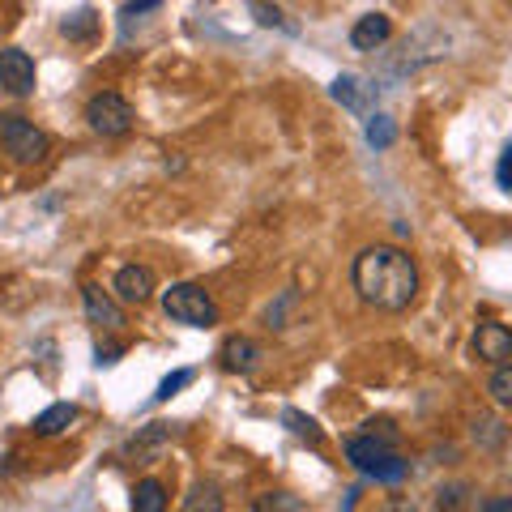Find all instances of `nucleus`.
Returning <instances> with one entry per match:
<instances>
[{
	"instance_id": "obj_1",
	"label": "nucleus",
	"mask_w": 512,
	"mask_h": 512,
	"mask_svg": "<svg viewBox=\"0 0 512 512\" xmlns=\"http://www.w3.org/2000/svg\"><path fill=\"white\" fill-rule=\"evenodd\" d=\"M350 286L359 291L367 308L380 312H406L419 299V265L397 244H372L350 265Z\"/></svg>"
},
{
	"instance_id": "obj_2",
	"label": "nucleus",
	"mask_w": 512,
	"mask_h": 512,
	"mask_svg": "<svg viewBox=\"0 0 512 512\" xmlns=\"http://www.w3.org/2000/svg\"><path fill=\"white\" fill-rule=\"evenodd\" d=\"M163 312L175 320V325H188V329H210L222 316L214 295L197 282H171L163 291Z\"/></svg>"
},
{
	"instance_id": "obj_3",
	"label": "nucleus",
	"mask_w": 512,
	"mask_h": 512,
	"mask_svg": "<svg viewBox=\"0 0 512 512\" xmlns=\"http://www.w3.org/2000/svg\"><path fill=\"white\" fill-rule=\"evenodd\" d=\"M0 146H5V154L18 167H35L52 154V137H47L43 128H35V120L9 111V116H0Z\"/></svg>"
},
{
	"instance_id": "obj_4",
	"label": "nucleus",
	"mask_w": 512,
	"mask_h": 512,
	"mask_svg": "<svg viewBox=\"0 0 512 512\" xmlns=\"http://www.w3.org/2000/svg\"><path fill=\"white\" fill-rule=\"evenodd\" d=\"M133 120H137L133 103H128L124 94H116V90H99L86 103V124L99 137H128L133 133Z\"/></svg>"
},
{
	"instance_id": "obj_5",
	"label": "nucleus",
	"mask_w": 512,
	"mask_h": 512,
	"mask_svg": "<svg viewBox=\"0 0 512 512\" xmlns=\"http://www.w3.org/2000/svg\"><path fill=\"white\" fill-rule=\"evenodd\" d=\"M35 82V60L22 47H0V90H9L13 99H26V94H35Z\"/></svg>"
},
{
	"instance_id": "obj_6",
	"label": "nucleus",
	"mask_w": 512,
	"mask_h": 512,
	"mask_svg": "<svg viewBox=\"0 0 512 512\" xmlns=\"http://www.w3.org/2000/svg\"><path fill=\"white\" fill-rule=\"evenodd\" d=\"M111 291H116L120 303H133V308H141V303H150V295H154V269L150 265H120Z\"/></svg>"
},
{
	"instance_id": "obj_7",
	"label": "nucleus",
	"mask_w": 512,
	"mask_h": 512,
	"mask_svg": "<svg viewBox=\"0 0 512 512\" xmlns=\"http://www.w3.org/2000/svg\"><path fill=\"white\" fill-rule=\"evenodd\" d=\"M474 355L483 363H508L512 359V329L500 320H483L474 329Z\"/></svg>"
},
{
	"instance_id": "obj_8",
	"label": "nucleus",
	"mask_w": 512,
	"mask_h": 512,
	"mask_svg": "<svg viewBox=\"0 0 512 512\" xmlns=\"http://www.w3.org/2000/svg\"><path fill=\"white\" fill-rule=\"evenodd\" d=\"M82 303H86L90 325H99L103 333H116V329H124V312H120V303L111 299L99 282H86V286H82Z\"/></svg>"
},
{
	"instance_id": "obj_9",
	"label": "nucleus",
	"mask_w": 512,
	"mask_h": 512,
	"mask_svg": "<svg viewBox=\"0 0 512 512\" xmlns=\"http://www.w3.org/2000/svg\"><path fill=\"white\" fill-rule=\"evenodd\" d=\"M393 35V18L389 13H363V18L350 26V43L359 47V52H376V47H384Z\"/></svg>"
},
{
	"instance_id": "obj_10",
	"label": "nucleus",
	"mask_w": 512,
	"mask_h": 512,
	"mask_svg": "<svg viewBox=\"0 0 512 512\" xmlns=\"http://www.w3.org/2000/svg\"><path fill=\"white\" fill-rule=\"evenodd\" d=\"M333 99H338L346 111H367L372 99H376V86H367L363 77H355V73H342L338 82H333Z\"/></svg>"
},
{
	"instance_id": "obj_11",
	"label": "nucleus",
	"mask_w": 512,
	"mask_h": 512,
	"mask_svg": "<svg viewBox=\"0 0 512 512\" xmlns=\"http://www.w3.org/2000/svg\"><path fill=\"white\" fill-rule=\"evenodd\" d=\"M77 423V406L73 402H52L43 414H35V436H43V440H52V436H60V431H69Z\"/></svg>"
},
{
	"instance_id": "obj_12",
	"label": "nucleus",
	"mask_w": 512,
	"mask_h": 512,
	"mask_svg": "<svg viewBox=\"0 0 512 512\" xmlns=\"http://www.w3.org/2000/svg\"><path fill=\"white\" fill-rule=\"evenodd\" d=\"M384 453H393V444H384V440H376V436H367V431H363V436H350V440H346V461H350V466H355L359 474L372 466V461H380Z\"/></svg>"
},
{
	"instance_id": "obj_13",
	"label": "nucleus",
	"mask_w": 512,
	"mask_h": 512,
	"mask_svg": "<svg viewBox=\"0 0 512 512\" xmlns=\"http://www.w3.org/2000/svg\"><path fill=\"white\" fill-rule=\"evenodd\" d=\"M218 359H222L227 372H252L256 359H261V346L248 342V338H227L222 350H218Z\"/></svg>"
},
{
	"instance_id": "obj_14",
	"label": "nucleus",
	"mask_w": 512,
	"mask_h": 512,
	"mask_svg": "<svg viewBox=\"0 0 512 512\" xmlns=\"http://www.w3.org/2000/svg\"><path fill=\"white\" fill-rule=\"evenodd\" d=\"M367 478H372V483H384V487H397V483H402V478L410 474V461H402V457H397V453H384L380 461H372V466H367L363 470Z\"/></svg>"
},
{
	"instance_id": "obj_15",
	"label": "nucleus",
	"mask_w": 512,
	"mask_h": 512,
	"mask_svg": "<svg viewBox=\"0 0 512 512\" xmlns=\"http://www.w3.org/2000/svg\"><path fill=\"white\" fill-rule=\"evenodd\" d=\"M133 512H167V487L158 478H141L133 487Z\"/></svg>"
},
{
	"instance_id": "obj_16",
	"label": "nucleus",
	"mask_w": 512,
	"mask_h": 512,
	"mask_svg": "<svg viewBox=\"0 0 512 512\" xmlns=\"http://www.w3.org/2000/svg\"><path fill=\"white\" fill-rule=\"evenodd\" d=\"M94 30H99V13L94 9H77V13H69V18L60 22V35L64 39H94Z\"/></svg>"
},
{
	"instance_id": "obj_17",
	"label": "nucleus",
	"mask_w": 512,
	"mask_h": 512,
	"mask_svg": "<svg viewBox=\"0 0 512 512\" xmlns=\"http://www.w3.org/2000/svg\"><path fill=\"white\" fill-rule=\"evenodd\" d=\"M184 512H222V491L214 483H197L184 495Z\"/></svg>"
},
{
	"instance_id": "obj_18",
	"label": "nucleus",
	"mask_w": 512,
	"mask_h": 512,
	"mask_svg": "<svg viewBox=\"0 0 512 512\" xmlns=\"http://www.w3.org/2000/svg\"><path fill=\"white\" fill-rule=\"evenodd\" d=\"M487 393H491L495 406L512 410V363H495V372H491V380H487Z\"/></svg>"
},
{
	"instance_id": "obj_19",
	"label": "nucleus",
	"mask_w": 512,
	"mask_h": 512,
	"mask_svg": "<svg viewBox=\"0 0 512 512\" xmlns=\"http://www.w3.org/2000/svg\"><path fill=\"white\" fill-rule=\"evenodd\" d=\"M393 141H397V124L389 116H380V111H372V116H367V146L389 150Z\"/></svg>"
},
{
	"instance_id": "obj_20",
	"label": "nucleus",
	"mask_w": 512,
	"mask_h": 512,
	"mask_svg": "<svg viewBox=\"0 0 512 512\" xmlns=\"http://www.w3.org/2000/svg\"><path fill=\"white\" fill-rule=\"evenodd\" d=\"M248 13L256 18V26H274V30H286V35H295V22H286V13L278 5H269V0H252Z\"/></svg>"
},
{
	"instance_id": "obj_21",
	"label": "nucleus",
	"mask_w": 512,
	"mask_h": 512,
	"mask_svg": "<svg viewBox=\"0 0 512 512\" xmlns=\"http://www.w3.org/2000/svg\"><path fill=\"white\" fill-rule=\"evenodd\" d=\"M252 512H303V504L291 491H265V495H256Z\"/></svg>"
},
{
	"instance_id": "obj_22",
	"label": "nucleus",
	"mask_w": 512,
	"mask_h": 512,
	"mask_svg": "<svg viewBox=\"0 0 512 512\" xmlns=\"http://www.w3.org/2000/svg\"><path fill=\"white\" fill-rule=\"evenodd\" d=\"M163 444H167V427H163V423H150V427H146V431H141V436L133 440V457L141 461V466H150L146 457L154 453V448H163Z\"/></svg>"
},
{
	"instance_id": "obj_23",
	"label": "nucleus",
	"mask_w": 512,
	"mask_h": 512,
	"mask_svg": "<svg viewBox=\"0 0 512 512\" xmlns=\"http://www.w3.org/2000/svg\"><path fill=\"white\" fill-rule=\"evenodd\" d=\"M282 423L295 431V436H303V440H312V444H320V427H316V419H308L303 410H295V406H286L282 410Z\"/></svg>"
},
{
	"instance_id": "obj_24",
	"label": "nucleus",
	"mask_w": 512,
	"mask_h": 512,
	"mask_svg": "<svg viewBox=\"0 0 512 512\" xmlns=\"http://www.w3.org/2000/svg\"><path fill=\"white\" fill-rule=\"evenodd\" d=\"M188 384H192V367H180V372H171V376H167L163 384H158L154 402H171V397L180 393V389H188Z\"/></svg>"
},
{
	"instance_id": "obj_25",
	"label": "nucleus",
	"mask_w": 512,
	"mask_h": 512,
	"mask_svg": "<svg viewBox=\"0 0 512 512\" xmlns=\"http://www.w3.org/2000/svg\"><path fill=\"white\" fill-rule=\"evenodd\" d=\"M504 423H495V419H474V440H483L487 448H500L504 444Z\"/></svg>"
},
{
	"instance_id": "obj_26",
	"label": "nucleus",
	"mask_w": 512,
	"mask_h": 512,
	"mask_svg": "<svg viewBox=\"0 0 512 512\" xmlns=\"http://www.w3.org/2000/svg\"><path fill=\"white\" fill-rule=\"evenodd\" d=\"M461 504H466V483H453V487L436 491V508L440 512H461Z\"/></svg>"
},
{
	"instance_id": "obj_27",
	"label": "nucleus",
	"mask_w": 512,
	"mask_h": 512,
	"mask_svg": "<svg viewBox=\"0 0 512 512\" xmlns=\"http://www.w3.org/2000/svg\"><path fill=\"white\" fill-rule=\"evenodd\" d=\"M291 303H295V291H286L278 303H274V308H269L265 312V325L269 329H282V320H286V308H291Z\"/></svg>"
},
{
	"instance_id": "obj_28",
	"label": "nucleus",
	"mask_w": 512,
	"mask_h": 512,
	"mask_svg": "<svg viewBox=\"0 0 512 512\" xmlns=\"http://www.w3.org/2000/svg\"><path fill=\"white\" fill-rule=\"evenodd\" d=\"M154 9H163V0H128V5L120 9V18L133 22V18H141V13H154Z\"/></svg>"
},
{
	"instance_id": "obj_29",
	"label": "nucleus",
	"mask_w": 512,
	"mask_h": 512,
	"mask_svg": "<svg viewBox=\"0 0 512 512\" xmlns=\"http://www.w3.org/2000/svg\"><path fill=\"white\" fill-rule=\"evenodd\" d=\"M495 184L512 192V146L500 154V167H495Z\"/></svg>"
},
{
	"instance_id": "obj_30",
	"label": "nucleus",
	"mask_w": 512,
	"mask_h": 512,
	"mask_svg": "<svg viewBox=\"0 0 512 512\" xmlns=\"http://www.w3.org/2000/svg\"><path fill=\"white\" fill-rule=\"evenodd\" d=\"M478 512H512V495H491V500Z\"/></svg>"
},
{
	"instance_id": "obj_31",
	"label": "nucleus",
	"mask_w": 512,
	"mask_h": 512,
	"mask_svg": "<svg viewBox=\"0 0 512 512\" xmlns=\"http://www.w3.org/2000/svg\"><path fill=\"white\" fill-rule=\"evenodd\" d=\"M116 359H120V346H107V350L99 346V355H94V363H99V367H111Z\"/></svg>"
},
{
	"instance_id": "obj_32",
	"label": "nucleus",
	"mask_w": 512,
	"mask_h": 512,
	"mask_svg": "<svg viewBox=\"0 0 512 512\" xmlns=\"http://www.w3.org/2000/svg\"><path fill=\"white\" fill-rule=\"evenodd\" d=\"M384 512H414V504H410V500H402V495H393V500L384 504Z\"/></svg>"
}]
</instances>
